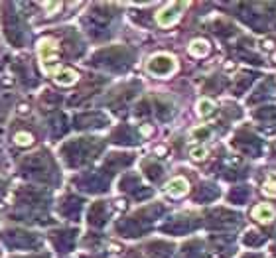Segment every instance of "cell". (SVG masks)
<instances>
[{
    "label": "cell",
    "instance_id": "1",
    "mask_svg": "<svg viewBox=\"0 0 276 258\" xmlns=\"http://www.w3.org/2000/svg\"><path fill=\"white\" fill-rule=\"evenodd\" d=\"M57 49H59V44H57L53 38H44V40H40V44H38V53H40L42 67H44V71L49 73V75H53V73L57 71V61H59Z\"/></svg>",
    "mask_w": 276,
    "mask_h": 258
},
{
    "label": "cell",
    "instance_id": "2",
    "mask_svg": "<svg viewBox=\"0 0 276 258\" xmlns=\"http://www.w3.org/2000/svg\"><path fill=\"white\" fill-rule=\"evenodd\" d=\"M146 69L150 71L152 75L166 77V75H172L174 71L178 69V63H176V59H174L172 55H168V53H160V55H154V57L148 61Z\"/></svg>",
    "mask_w": 276,
    "mask_h": 258
},
{
    "label": "cell",
    "instance_id": "3",
    "mask_svg": "<svg viewBox=\"0 0 276 258\" xmlns=\"http://www.w3.org/2000/svg\"><path fill=\"white\" fill-rule=\"evenodd\" d=\"M185 6H187L185 2H168L160 12L156 14V22H158V26H162V28L174 26V24L180 20V10L185 8Z\"/></svg>",
    "mask_w": 276,
    "mask_h": 258
},
{
    "label": "cell",
    "instance_id": "4",
    "mask_svg": "<svg viewBox=\"0 0 276 258\" xmlns=\"http://www.w3.org/2000/svg\"><path fill=\"white\" fill-rule=\"evenodd\" d=\"M274 215L276 211L270 203H258L253 211H251V217H253L256 223H260V225H268V223L274 219Z\"/></svg>",
    "mask_w": 276,
    "mask_h": 258
},
{
    "label": "cell",
    "instance_id": "5",
    "mask_svg": "<svg viewBox=\"0 0 276 258\" xmlns=\"http://www.w3.org/2000/svg\"><path fill=\"white\" fill-rule=\"evenodd\" d=\"M187 191H189V182L182 176H178L166 184V193L170 197H184Z\"/></svg>",
    "mask_w": 276,
    "mask_h": 258
},
{
    "label": "cell",
    "instance_id": "6",
    "mask_svg": "<svg viewBox=\"0 0 276 258\" xmlns=\"http://www.w3.org/2000/svg\"><path fill=\"white\" fill-rule=\"evenodd\" d=\"M53 81L57 83V85H63V87H69V85H75L77 81H79V73L75 69H57L53 73Z\"/></svg>",
    "mask_w": 276,
    "mask_h": 258
},
{
    "label": "cell",
    "instance_id": "7",
    "mask_svg": "<svg viewBox=\"0 0 276 258\" xmlns=\"http://www.w3.org/2000/svg\"><path fill=\"white\" fill-rule=\"evenodd\" d=\"M187 51H189L191 57H205V55H209V51H211V46H209L207 40L197 38V40H193V42L189 44Z\"/></svg>",
    "mask_w": 276,
    "mask_h": 258
},
{
    "label": "cell",
    "instance_id": "8",
    "mask_svg": "<svg viewBox=\"0 0 276 258\" xmlns=\"http://www.w3.org/2000/svg\"><path fill=\"white\" fill-rule=\"evenodd\" d=\"M213 113H215L213 101H211V99H199V103H197V115H199V117H209V115H213Z\"/></svg>",
    "mask_w": 276,
    "mask_h": 258
},
{
    "label": "cell",
    "instance_id": "9",
    "mask_svg": "<svg viewBox=\"0 0 276 258\" xmlns=\"http://www.w3.org/2000/svg\"><path fill=\"white\" fill-rule=\"evenodd\" d=\"M243 240H245V244H249V246H256V244H260V242L264 240V236H262V233L254 231V229H249L247 235L243 236Z\"/></svg>",
    "mask_w": 276,
    "mask_h": 258
},
{
    "label": "cell",
    "instance_id": "10",
    "mask_svg": "<svg viewBox=\"0 0 276 258\" xmlns=\"http://www.w3.org/2000/svg\"><path fill=\"white\" fill-rule=\"evenodd\" d=\"M254 118H258V120H274L276 107H264V109H258V111L254 113Z\"/></svg>",
    "mask_w": 276,
    "mask_h": 258
},
{
    "label": "cell",
    "instance_id": "11",
    "mask_svg": "<svg viewBox=\"0 0 276 258\" xmlns=\"http://www.w3.org/2000/svg\"><path fill=\"white\" fill-rule=\"evenodd\" d=\"M14 142H16V146H32L34 136L30 132H16L14 134Z\"/></svg>",
    "mask_w": 276,
    "mask_h": 258
},
{
    "label": "cell",
    "instance_id": "12",
    "mask_svg": "<svg viewBox=\"0 0 276 258\" xmlns=\"http://www.w3.org/2000/svg\"><path fill=\"white\" fill-rule=\"evenodd\" d=\"M189 156H191V160H195V162H203L207 156H209V152H207L205 146H197V148H191Z\"/></svg>",
    "mask_w": 276,
    "mask_h": 258
},
{
    "label": "cell",
    "instance_id": "13",
    "mask_svg": "<svg viewBox=\"0 0 276 258\" xmlns=\"http://www.w3.org/2000/svg\"><path fill=\"white\" fill-rule=\"evenodd\" d=\"M247 197H249V188H237L233 193H231V199L235 201V203H243V201H247Z\"/></svg>",
    "mask_w": 276,
    "mask_h": 258
},
{
    "label": "cell",
    "instance_id": "14",
    "mask_svg": "<svg viewBox=\"0 0 276 258\" xmlns=\"http://www.w3.org/2000/svg\"><path fill=\"white\" fill-rule=\"evenodd\" d=\"M262 193L264 195H268V197H276V180H266L264 184H262Z\"/></svg>",
    "mask_w": 276,
    "mask_h": 258
},
{
    "label": "cell",
    "instance_id": "15",
    "mask_svg": "<svg viewBox=\"0 0 276 258\" xmlns=\"http://www.w3.org/2000/svg\"><path fill=\"white\" fill-rule=\"evenodd\" d=\"M191 134H193V138H197V140H203V138H207V136L211 134V130H209L207 126H199V128H195Z\"/></svg>",
    "mask_w": 276,
    "mask_h": 258
},
{
    "label": "cell",
    "instance_id": "16",
    "mask_svg": "<svg viewBox=\"0 0 276 258\" xmlns=\"http://www.w3.org/2000/svg\"><path fill=\"white\" fill-rule=\"evenodd\" d=\"M44 8L49 12V10H57V8H61V4H59V2H47V4H44Z\"/></svg>",
    "mask_w": 276,
    "mask_h": 258
},
{
    "label": "cell",
    "instance_id": "17",
    "mask_svg": "<svg viewBox=\"0 0 276 258\" xmlns=\"http://www.w3.org/2000/svg\"><path fill=\"white\" fill-rule=\"evenodd\" d=\"M264 47H266V49H274V42H270V40H264Z\"/></svg>",
    "mask_w": 276,
    "mask_h": 258
},
{
    "label": "cell",
    "instance_id": "18",
    "mask_svg": "<svg viewBox=\"0 0 276 258\" xmlns=\"http://www.w3.org/2000/svg\"><path fill=\"white\" fill-rule=\"evenodd\" d=\"M156 154H166V146H158V148H156Z\"/></svg>",
    "mask_w": 276,
    "mask_h": 258
},
{
    "label": "cell",
    "instance_id": "19",
    "mask_svg": "<svg viewBox=\"0 0 276 258\" xmlns=\"http://www.w3.org/2000/svg\"><path fill=\"white\" fill-rule=\"evenodd\" d=\"M142 132H144V134H150V132H152V128H150V126H144V128H142Z\"/></svg>",
    "mask_w": 276,
    "mask_h": 258
},
{
    "label": "cell",
    "instance_id": "20",
    "mask_svg": "<svg viewBox=\"0 0 276 258\" xmlns=\"http://www.w3.org/2000/svg\"><path fill=\"white\" fill-rule=\"evenodd\" d=\"M272 59H274V61H276V53H274V55H272Z\"/></svg>",
    "mask_w": 276,
    "mask_h": 258
}]
</instances>
